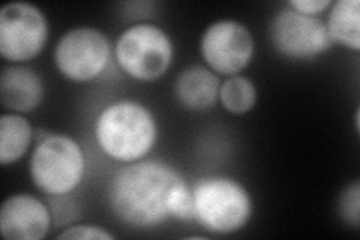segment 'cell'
<instances>
[{
  "instance_id": "obj_3",
  "label": "cell",
  "mask_w": 360,
  "mask_h": 240,
  "mask_svg": "<svg viewBox=\"0 0 360 240\" xmlns=\"http://www.w3.org/2000/svg\"><path fill=\"white\" fill-rule=\"evenodd\" d=\"M193 200L194 220L215 234L238 233L252 216L250 192L230 177L201 179L193 188Z\"/></svg>"
},
{
  "instance_id": "obj_8",
  "label": "cell",
  "mask_w": 360,
  "mask_h": 240,
  "mask_svg": "<svg viewBox=\"0 0 360 240\" xmlns=\"http://www.w3.org/2000/svg\"><path fill=\"white\" fill-rule=\"evenodd\" d=\"M269 37L274 47L292 61L314 59L329 51L333 45L321 18L303 15L288 6L274 15L269 25Z\"/></svg>"
},
{
  "instance_id": "obj_15",
  "label": "cell",
  "mask_w": 360,
  "mask_h": 240,
  "mask_svg": "<svg viewBox=\"0 0 360 240\" xmlns=\"http://www.w3.org/2000/svg\"><path fill=\"white\" fill-rule=\"evenodd\" d=\"M219 101L231 114L250 113L257 102L255 84L242 75L229 77L219 87Z\"/></svg>"
},
{
  "instance_id": "obj_13",
  "label": "cell",
  "mask_w": 360,
  "mask_h": 240,
  "mask_svg": "<svg viewBox=\"0 0 360 240\" xmlns=\"http://www.w3.org/2000/svg\"><path fill=\"white\" fill-rule=\"evenodd\" d=\"M30 122L18 113H5L0 118V163L15 164L26 155L32 143Z\"/></svg>"
},
{
  "instance_id": "obj_1",
  "label": "cell",
  "mask_w": 360,
  "mask_h": 240,
  "mask_svg": "<svg viewBox=\"0 0 360 240\" xmlns=\"http://www.w3.org/2000/svg\"><path fill=\"white\" fill-rule=\"evenodd\" d=\"M108 204L122 222L135 228L194 220L193 189L161 161L141 159L117 171L108 187Z\"/></svg>"
},
{
  "instance_id": "obj_5",
  "label": "cell",
  "mask_w": 360,
  "mask_h": 240,
  "mask_svg": "<svg viewBox=\"0 0 360 240\" xmlns=\"http://www.w3.org/2000/svg\"><path fill=\"white\" fill-rule=\"evenodd\" d=\"M120 70L139 82H155L173 63L172 38L160 26L139 23L122 32L115 47Z\"/></svg>"
},
{
  "instance_id": "obj_12",
  "label": "cell",
  "mask_w": 360,
  "mask_h": 240,
  "mask_svg": "<svg viewBox=\"0 0 360 240\" xmlns=\"http://www.w3.org/2000/svg\"><path fill=\"white\" fill-rule=\"evenodd\" d=\"M219 80L217 74L205 66H191L180 74L174 84L177 101L185 108L205 111L219 99Z\"/></svg>"
},
{
  "instance_id": "obj_6",
  "label": "cell",
  "mask_w": 360,
  "mask_h": 240,
  "mask_svg": "<svg viewBox=\"0 0 360 240\" xmlns=\"http://www.w3.org/2000/svg\"><path fill=\"white\" fill-rule=\"evenodd\" d=\"M110 59V39L95 27H77L66 32L54 50L58 71L77 83L98 78L107 70Z\"/></svg>"
},
{
  "instance_id": "obj_9",
  "label": "cell",
  "mask_w": 360,
  "mask_h": 240,
  "mask_svg": "<svg viewBox=\"0 0 360 240\" xmlns=\"http://www.w3.org/2000/svg\"><path fill=\"white\" fill-rule=\"evenodd\" d=\"M254 38L243 23L219 20L212 23L200 41V53L209 70L221 75H238L254 56Z\"/></svg>"
},
{
  "instance_id": "obj_10",
  "label": "cell",
  "mask_w": 360,
  "mask_h": 240,
  "mask_svg": "<svg viewBox=\"0 0 360 240\" xmlns=\"http://www.w3.org/2000/svg\"><path fill=\"white\" fill-rule=\"evenodd\" d=\"M51 228L45 203L29 194L8 197L0 209V233L6 240H42Z\"/></svg>"
},
{
  "instance_id": "obj_14",
  "label": "cell",
  "mask_w": 360,
  "mask_h": 240,
  "mask_svg": "<svg viewBox=\"0 0 360 240\" xmlns=\"http://www.w3.org/2000/svg\"><path fill=\"white\" fill-rule=\"evenodd\" d=\"M326 27L335 42L353 51L360 50V4L359 0H338L330 6Z\"/></svg>"
},
{
  "instance_id": "obj_18",
  "label": "cell",
  "mask_w": 360,
  "mask_h": 240,
  "mask_svg": "<svg viewBox=\"0 0 360 240\" xmlns=\"http://www.w3.org/2000/svg\"><path fill=\"white\" fill-rule=\"evenodd\" d=\"M332 5V0H291V2L287 4V6L292 11H296V13L309 17H319Z\"/></svg>"
},
{
  "instance_id": "obj_11",
  "label": "cell",
  "mask_w": 360,
  "mask_h": 240,
  "mask_svg": "<svg viewBox=\"0 0 360 240\" xmlns=\"http://www.w3.org/2000/svg\"><path fill=\"white\" fill-rule=\"evenodd\" d=\"M0 96L5 108L13 113H30L44 98L41 75L26 66H8L0 77Z\"/></svg>"
},
{
  "instance_id": "obj_7",
  "label": "cell",
  "mask_w": 360,
  "mask_h": 240,
  "mask_svg": "<svg viewBox=\"0 0 360 240\" xmlns=\"http://www.w3.org/2000/svg\"><path fill=\"white\" fill-rule=\"evenodd\" d=\"M49 32V21L38 6L8 4L0 11V54L9 62L30 61L44 50Z\"/></svg>"
},
{
  "instance_id": "obj_2",
  "label": "cell",
  "mask_w": 360,
  "mask_h": 240,
  "mask_svg": "<svg viewBox=\"0 0 360 240\" xmlns=\"http://www.w3.org/2000/svg\"><path fill=\"white\" fill-rule=\"evenodd\" d=\"M95 139L110 159L132 164L144 159L158 139L152 111L141 102L123 99L108 104L95 123Z\"/></svg>"
},
{
  "instance_id": "obj_16",
  "label": "cell",
  "mask_w": 360,
  "mask_h": 240,
  "mask_svg": "<svg viewBox=\"0 0 360 240\" xmlns=\"http://www.w3.org/2000/svg\"><path fill=\"white\" fill-rule=\"evenodd\" d=\"M338 213L345 225L359 228L360 224V184L356 180L344 188L338 198Z\"/></svg>"
},
{
  "instance_id": "obj_17",
  "label": "cell",
  "mask_w": 360,
  "mask_h": 240,
  "mask_svg": "<svg viewBox=\"0 0 360 240\" xmlns=\"http://www.w3.org/2000/svg\"><path fill=\"white\" fill-rule=\"evenodd\" d=\"M58 239L60 240H115V236L104 230L103 227L90 225V224H80L72 225L62 232Z\"/></svg>"
},
{
  "instance_id": "obj_4",
  "label": "cell",
  "mask_w": 360,
  "mask_h": 240,
  "mask_svg": "<svg viewBox=\"0 0 360 240\" xmlns=\"http://www.w3.org/2000/svg\"><path fill=\"white\" fill-rule=\"evenodd\" d=\"M30 177L42 192L62 197L82 184L86 158L82 146L63 134H49L38 140L30 158Z\"/></svg>"
}]
</instances>
